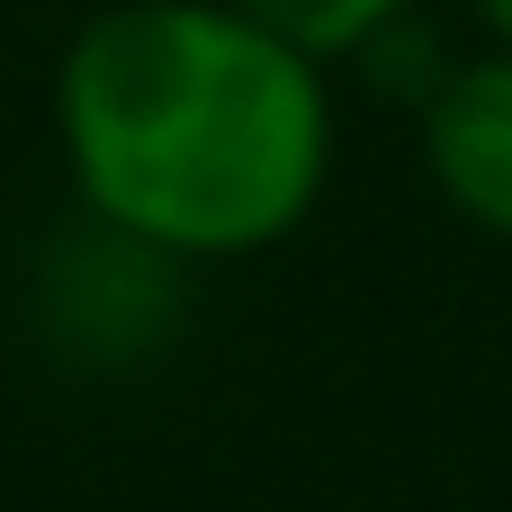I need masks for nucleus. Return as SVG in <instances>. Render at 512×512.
I'll return each instance as SVG.
<instances>
[{
  "instance_id": "obj_1",
  "label": "nucleus",
  "mask_w": 512,
  "mask_h": 512,
  "mask_svg": "<svg viewBox=\"0 0 512 512\" xmlns=\"http://www.w3.org/2000/svg\"><path fill=\"white\" fill-rule=\"evenodd\" d=\"M45 108L81 225L171 270L279 252L342 162V72L234 0L90 9Z\"/></svg>"
},
{
  "instance_id": "obj_2",
  "label": "nucleus",
  "mask_w": 512,
  "mask_h": 512,
  "mask_svg": "<svg viewBox=\"0 0 512 512\" xmlns=\"http://www.w3.org/2000/svg\"><path fill=\"white\" fill-rule=\"evenodd\" d=\"M414 162L468 234L512 243V54L504 45L450 54L432 72V90L414 99Z\"/></svg>"
},
{
  "instance_id": "obj_3",
  "label": "nucleus",
  "mask_w": 512,
  "mask_h": 512,
  "mask_svg": "<svg viewBox=\"0 0 512 512\" xmlns=\"http://www.w3.org/2000/svg\"><path fill=\"white\" fill-rule=\"evenodd\" d=\"M234 9H252L261 27H279V36H297L306 54H324L333 72L360 54V45H378L387 27H405V18H423L432 0H234Z\"/></svg>"
},
{
  "instance_id": "obj_4",
  "label": "nucleus",
  "mask_w": 512,
  "mask_h": 512,
  "mask_svg": "<svg viewBox=\"0 0 512 512\" xmlns=\"http://www.w3.org/2000/svg\"><path fill=\"white\" fill-rule=\"evenodd\" d=\"M468 18H477L486 45H504V54H512V0H468Z\"/></svg>"
}]
</instances>
